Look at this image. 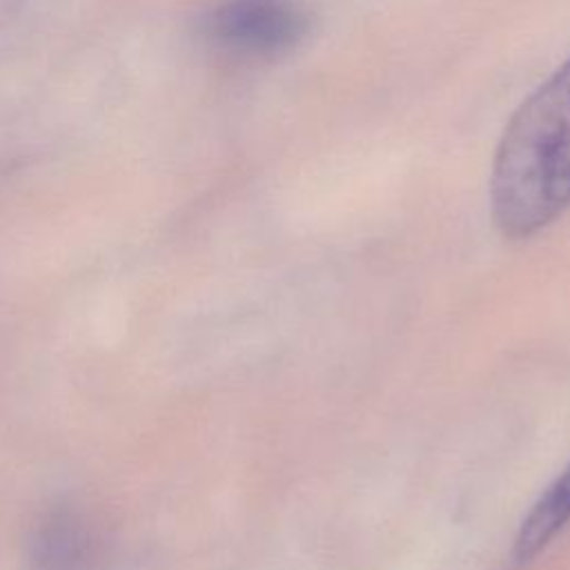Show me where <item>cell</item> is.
Returning a JSON list of instances; mask_svg holds the SVG:
<instances>
[{"label":"cell","instance_id":"277c9868","mask_svg":"<svg viewBox=\"0 0 570 570\" xmlns=\"http://www.w3.org/2000/svg\"><path fill=\"white\" fill-rule=\"evenodd\" d=\"M94 541L85 523L73 514H53L36 534V570H91Z\"/></svg>","mask_w":570,"mask_h":570},{"label":"cell","instance_id":"7a4b0ae2","mask_svg":"<svg viewBox=\"0 0 570 570\" xmlns=\"http://www.w3.org/2000/svg\"><path fill=\"white\" fill-rule=\"evenodd\" d=\"M307 29V13L294 0H225L203 22V31L214 45L247 58L287 53L305 38Z\"/></svg>","mask_w":570,"mask_h":570},{"label":"cell","instance_id":"6da1fadb","mask_svg":"<svg viewBox=\"0 0 570 570\" xmlns=\"http://www.w3.org/2000/svg\"><path fill=\"white\" fill-rule=\"evenodd\" d=\"M570 207V58L512 114L490 174L497 229L530 238Z\"/></svg>","mask_w":570,"mask_h":570},{"label":"cell","instance_id":"3957f363","mask_svg":"<svg viewBox=\"0 0 570 570\" xmlns=\"http://www.w3.org/2000/svg\"><path fill=\"white\" fill-rule=\"evenodd\" d=\"M570 523V465L541 492L519 525L514 559L537 557Z\"/></svg>","mask_w":570,"mask_h":570}]
</instances>
